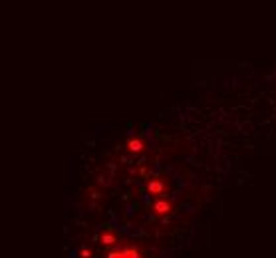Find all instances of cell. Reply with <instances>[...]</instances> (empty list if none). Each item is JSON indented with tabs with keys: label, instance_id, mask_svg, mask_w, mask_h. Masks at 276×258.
<instances>
[{
	"label": "cell",
	"instance_id": "5b68a950",
	"mask_svg": "<svg viewBox=\"0 0 276 258\" xmlns=\"http://www.w3.org/2000/svg\"><path fill=\"white\" fill-rule=\"evenodd\" d=\"M127 147H129V151H133V153H139V151H143V141L141 139H131L129 143H127Z\"/></svg>",
	"mask_w": 276,
	"mask_h": 258
},
{
	"label": "cell",
	"instance_id": "8992f818",
	"mask_svg": "<svg viewBox=\"0 0 276 258\" xmlns=\"http://www.w3.org/2000/svg\"><path fill=\"white\" fill-rule=\"evenodd\" d=\"M91 256H94V252H91L89 248H81L78 252V258H91Z\"/></svg>",
	"mask_w": 276,
	"mask_h": 258
},
{
	"label": "cell",
	"instance_id": "3957f363",
	"mask_svg": "<svg viewBox=\"0 0 276 258\" xmlns=\"http://www.w3.org/2000/svg\"><path fill=\"white\" fill-rule=\"evenodd\" d=\"M98 240H100L102 246H114V244L119 242V236H118L114 230H104V232L98 236Z\"/></svg>",
	"mask_w": 276,
	"mask_h": 258
},
{
	"label": "cell",
	"instance_id": "7a4b0ae2",
	"mask_svg": "<svg viewBox=\"0 0 276 258\" xmlns=\"http://www.w3.org/2000/svg\"><path fill=\"white\" fill-rule=\"evenodd\" d=\"M173 211H175V205L171 201H167V199H157V201L151 203V213L155 217H167Z\"/></svg>",
	"mask_w": 276,
	"mask_h": 258
},
{
	"label": "cell",
	"instance_id": "277c9868",
	"mask_svg": "<svg viewBox=\"0 0 276 258\" xmlns=\"http://www.w3.org/2000/svg\"><path fill=\"white\" fill-rule=\"evenodd\" d=\"M147 191H149L151 195H161V193L165 191V183L159 181V179H151L149 185H147Z\"/></svg>",
	"mask_w": 276,
	"mask_h": 258
},
{
	"label": "cell",
	"instance_id": "6da1fadb",
	"mask_svg": "<svg viewBox=\"0 0 276 258\" xmlns=\"http://www.w3.org/2000/svg\"><path fill=\"white\" fill-rule=\"evenodd\" d=\"M106 258H143V252L139 246H121V248H116V250H110L106 254Z\"/></svg>",
	"mask_w": 276,
	"mask_h": 258
}]
</instances>
